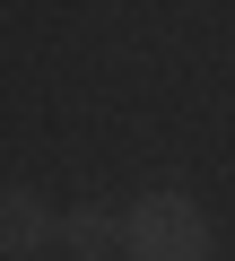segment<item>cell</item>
Returning <instances> with one entry per match:
<instances>
[{"label": "cell", "mask_w": 235, "mask_h": 261, "mask_svg": "<svg viewBox=\"0 0 235 261\" xmlns=\"http://www.w3.org/2000/svg\"><path fill=\"white\" fill-rule=\"evenodd\" d=\"M61 252H70V261H113V252H131V218L105 209V200H79V209H61Z\"/></svg>", "instance_id": "obj_3"}, {"label": "cell", "mask_w": 235, "mask_h": 261, "mask_svg": "<svg viewBox=\"0 0 235 261\" xmlns=\"http://www.w3.org/2000/svg\"><path fill=\"white\" fill-rule=\"evenodd\" d=\"M53 244H61L53 200H44V192H27V183H9V192H0V252H9V261H44Z\"/></svg>", "instance_id": "obj_2"}, {"label": "cell", "mask_w": 235, "mask_h": 261, "mask_svg": "<svg viewBox=\"0 0 235 261\" xmlns=\"http://www.w3.org/2000/svg\"><path fill=\"white\" fill-rule=\"evenodd\" d=\"M122 218H131V261H209V209L192 192H140Z\"/></svg>", "instance_id": "obj_1"}]
</instances>
